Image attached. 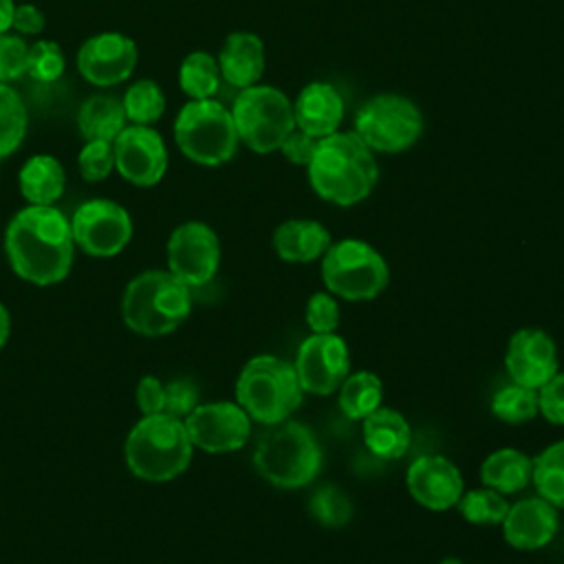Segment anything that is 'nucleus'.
I'll list each match as a JSON object with an SVG mask.
<instances>
[{"label":"nucleus","mask_w":564,"mask_h":564,"mask_svg":"<svg viewBox=\"0 0 564 564\" xmlns=\"http://www.w3.org/2000/svg\"><path fill=\"white\" fill-rule=\"evenodd\" d=\"M4 251L11 269L26 282H62L75 256L70 218L55 205H26L7 225Z\"/></svg>","instance_id":"f257e3e1"},{"label":"nucleus","mask_w":564,"mask_h":564,"mask_svg":"<svg viewBox=\"0 0 564 564\" xmlns=\"http://www.w3.org/2000/svg\"><path fill=\"white\" fill-rule=\"evenodd\" d=\"M306 174L322 200L352 207L372 194L379 181V163L352 130H339L317 141Z\"/></svg>","instance_id":"f03ea898"},{"label":"nucleus","mask_w":564,"mask_h":564,"mask_svg":"<svg viewBox=\"0 0 564 564\" xmlns=\"http://www.w3.org/2000/svg\"><path fill=\"white\" fill-rule=\"evenodd\" d=\"M194 445L183 419L165 412L141 416L126 438L130 471L148 482H165L181 476L192 460Z\"/></svg>","instance_id":"7ed1b4c3"},{"label":"nucleus","mask_w":564,"mask_h":564,"mask_svg":"<svg viewBox=\"0 0 564 564\" xmlns=\"http://www.w3.org/2000/svg\"><path fill=\"white\" fill-rule=\"evenodd\" d=\"M253 467L273 487L300 489L317 478L322 469V447L311 427L286 419L267 425L260 434Z\"/></svg>","instance_id":"20e7f679"},{"label":"nucleus","mask_w":564,"mask_h":564,"mask_svg":"<svg viewBox=\"0 0 564 564\" xmlns=\"http://www.w3.org/2000/svg\"><path fill=\"white\" fill-rule=\"evenodd\" d=\"M192 311V289L174 273L150 269L126 286L121 317L126 326L145 337L167 335L178 328Z\"/></svg>","instance_id":"39448f33"},{"label":"nucleus","mask_w":564,"mask_h":564,"mask_svg":"<svg viewBox=\"0 0 564 564\" xmlns=\"http://www.w3.org/2000/svg\"><path fill=\"white\" fill-rule=\"evenodd\" d=\"M304 390L300 386L293 361L275 355L251 357L236 379V403L251 421L275 425L302 405Z\"/></svg>","instance_id":"423d86ee"},{"label":"nucleus","mask_w":564,"mask_h":564,"mask_svg":"<svg viewBox=\"0 0 564 564\" xmlns=\"http://www.w3.org/2000/svg\"><path fill=\"white\" fill-rule=\"evenodd\" d=\"M172 132L181 154L205 167L229 163L240 145L231 110L218 99H189L183 104Z\"/></svg>","instance_id":"0eeeda50"},{"label":"nucleus","mask_w":564,"mask_h":564,"mask_svg":"<svg viewBox=\"0 0 564 564\" xmlns=\"http://www.w3.org/2000/svg\"><path fill=\"white\" fill-rule=\"evenodd\" d=\"M229 110L240 143L256 154L278 152L289 132L295 130L293 99L271 84L238 90Z\"/></svg>","instance_id":"6e6552de"},{"label":"nucleus","mask_w":564,"mask_h":564,"mask_svg":"<svg viewBox=\"0 0 564 564\" xmlns=\"http://www.w3.org/2000/svg\"><path fill=\"white\" fill-rule=\"evenodd\" d=\"M322 282L335 297L366 302L386 291L390 269L386 258L370 242L344 238L330 242L322 256Z\"/></svg>","instance_id":"1a4fd4ad"},{"label":"nucleus","mask_w":564,"mask_h":564,"mask_svg":"<svg viewBox=\"0 0 564 564\" xmlns=\"http://www.w3.org/2000/svg\"><path fill=\"white\" fill-rule=\"evenodd\" d=\"M425 128L421 108L405 95L379 93L361 104L352 132L375 154H399L416 145Z\"/></svg>","instance_id":"9d476101"},{"label":"nucleus","mask_w":564,"mask_h":564,"mask_svg":"<svg viewBox=\"0 0 564 564\" xmlns=\"http://www.w3.org/2000/svg\"><path fill=\"white\" fill-rule=\"evenodd\" d=\"M75 245L95 258H112L132 238V218L128 209L108 198L82 203L70 218Z\"/></svg>","instance_id":"9b49d317"},{"label":"nucleus","mask_w":564,"mask_h":564,"mask_svg":"<svg viewBox=\"0 0 564 564\" xmlns=\"http://www.w3.org/2000/svg\"><path fill=\"white\" fill-rule=\"evenodd\" d=\"M220 267V240L200 220L178 225L167 240V271L189 289L207 284Z\"/></svg>","instance_id":"f8f14e48"},{"label":"nucleus","mask_w":564,"mask_h":564,"mask_svg":"<svg viewBox=\"0 0 564 564\" xmlns=\"http://www.w3.org/2000/svg\"><path fill=\"white\" fill-rule=\"evenodd\" d=\"M293 368L304 392L333 394L350 372L348 344L337 333H313L300 344Z\"/></svg>","instance_id":"ddd939ff"},{"label":"nucleus","mask_w":564,"mask_h":564,"mask_svg":"<svg viewBox=\"0 0 564 564\" xmlns=\"http://www.w3.org/2000/svg\"><path fill=\"white\" fill-rule=\"evenodd\" d=\"M112 148L115 170L137 187H152L167 172V145L154 126L128 123L112 141Z\"/></svg>","instance_id":"4468645a"},{"label":"nucleus","mask_w":564,"mask_h":564,"mask_svg":"<svg viewBox=\"0 0 564 564\" xmlns=\"http://www.w3.org/2000/svg\"><path fill=\"white\" fill-rule=\"evenodd\" d=\"M183 423L192 445L207 454L236 452L251 436V419L234 401L200 403L183 419Z\"/></svg>","instance_id":"2eb2a0df"},{"label":"nucleus","mask_w":564,"mask_h":564,"mask_svg":"<svg viewBox=\"0 0 564 564\" xmlns=\"http://www.w3.org/2000/svg\"><path fill=\"white\" fill-rule=\"evenodd\" d=\"M137 62V42L121 31H101L90 35L75 57L79 75L97 88L123 84L134 73Z\"/></svg>","instance_id":"dca6fc26"},{"label":"nucleus","mask_w":564,"mask_h":564,"mask_svg":"<svg viewBox=\"0 0 564 564\" xmlns=\"http://www.w3.org/2000/svg\"><path fill=\"white\" fill-rule=\"evenodd\" d=\"M405 487L412 500L430 511H447L456 507L465 491L460 469L454 460L441 454H423L414 458L405 471Z\"/></svg>","instance_id":"f3484780"},{"label":"nucleus","mask_w":564,"mask_h":564,"mask_svg":"<svg viewBox=\"0 0 564 564\" xmlns=\"http://www.w3.org/2000/svg\"><path fill=\"white\" fill-rule=\"evenodd\" d=\"M505 368L513 383L540 390L557 372L555 339L542 328H520L505 350Z\"/></svg>","instance_id":"a211bd4d"},{"label":"nucleus","mask_w":564,"mask_h":564,"mask_svg":"<svg viewBox=\"0 0 564 564\" xmlns=\"http://www.w3.org/2000/svg\"><path fill=\"white\" fill-rule=\"evenodd\" d=\"M560 527L557 509L540 496L522 498L509 505L502 520V535L518 551H538L546 546Z\"/></svg>","instance_id":"6ab92c4d"},{"label":"nucleus","mask_w":564,"mask_h":564,"mask_svg":"<svg viewBox=\"0 0 564 564\" xmlns=\"http://www.w3.org/2000/svg\"><path fill=\"white\" fill-rule=\"evenodd\" d=\"M344 97L328 82H308L293 99L295 128L308 132L315 139H324L341 130L344 123Z\"/></svg>","instance_id":"aec40b11"},{"label":"nucleus","mask_w":564,"mask_h":564,"mask_svg":"<svg viewBox=\"0 0 564 564\" xmlns=\"http://www.w3.org/2000/svg\"><path fill=\"white\" fill-rule=\"evenodd\" d=\"M216 59L225 84L238 90L249 88L262 79L267 66L264 42L253 31H231L225 37Z\"/></svg>","instance_id":"412c9836"},{"label":"nucleus","mask_w":564,"mask_h":564,"mask_svg":"<svg viewBox=\"0 0 564 564\" xmlns=\"http://www.w3.org/2000/svg\"><path fill=\"white\" fill-rule=\"evenodd\" d=\"M333 236L326 225L313 218H289L273 231L271 245L280 260L291 264H306L322 260L330 247Z\"/></svg>","instance_id":"4be33fe9"},{"label":"nucleus","mask_w":564,"mask_h":564,"mask_svg":"<svg viewBox=\"0 0 564 564\" xmlns=\"http://www.w3.org/2000/svg\"><path fill=\"white\" fill-rule=\"evenodd\" d=\"M364 445L383 460H397L408 454L412 443V427L408 419L394 410L379 405L361 421Z\"/></svg>","instance_id":"5701e85b"},{"label":"nucleus","mask_w":564,"mask_h":564,"mask_svg":"<svg viewBox=\"0 0 564 564\" xmlns=\"http://www.w3.org/2000/svg\"><path fill=\"white\" fill-rule=\"evenodd\" d=\"M18 187L29 205H53L66 189V170L53 154H33L18 172Z\"/></svg>","instance_id":"b1692460"},{"label":"nucleus","mask_w":564,"mask_h":564,"mask_svg":"<svg viewBox=\"0 0 564 564\" xmlns=\"http://www.w3.org/2000/svg\"><path fill=\"white\" fill-rule=\"evenodd\" d=\"M478 476L480 485L496 489L502 496L516 494L531 482L533 458L516 447H500L482 460Z\"/></svg>","instance_id":"393cba45"},{"label":"nucleus","mask_w":564,"mask_h":564,"mask_svg":"<svg viewBox=\"0 0 564 564\" xmlns=\"http://www.w3.org/2000/svg\"><path fill=\"white\" fill-rule=\"evenodd\" d=\"M126 126L123 104L112 95H93L77 110V130L84 141H115Z\"/></svg>","instance_id":"a878e982"},{"label":"nucleus","mask_w":564,"mask_h":564,"mask_svg":"<svg viewBox=\"0 0 564 564\" xmlns=\"http://www.w3.org/2000/svg\"><path fill=\"white\" fill-rule=\"evenodd\" d=\"M381 401L383 383L379 375L370 370L348 372V377L337 388V405L352 421H364L381 405Z\"/></svg>","instance_id":"bb28decb"},{"label":"nucleus","mask_w":564,"mask_h":564,"mask_svg":"<svg viewBox=\"0 0 564 564\" xmlns=\"http://www.w3.org/2000/svg\"><path fill=\"white\" fill-rule=\"evenodd\" d=\"M220 68L216 55L192 51L178 66V86L189 99H214L220 88Z\"/></svg>","instance_id":"cd10ccee"},{"label":"nucleus","mask_w":564,"mask_h":564,"mask_svg":"<svg viewBox=\"0 0 564 564\" xmlns=\"http://www.w3.org/2000/svg\"><path fill=\"white\" fill-rule=\"evenodd\" d=\"M531 482L540 498L564 509V438L551 443L533 458Z\"/></svg>","instance_id":"c85d7f7f"},{"label":"nucleus","mask_w":564,"mask_h":564,"mask_svg":"<svg viewBox=\"0 0 564 564\" xmlns=\"http://www.w3.org/2000/svg\"><path fill=\"white\" fill-rule=\"evenodd\" d=\"M121 104L128 123L152 126L163 117L167 99L161 84L154 79H137L126 88Z\"/></svg>","instance_id":"c756f323"},{"label":"nucleus","mask_w":564,"mask_h":564,"mask_svg":"<svg viewBox=\"0 0 564 564\" xmlns=\"http://www.w3.org/2000/svg\"><path fill=\"white\" fill-rule=\"evenodd\" d=\"M26 126L29 115L20 93L9 84H0V161L22 145Z\"/></svg>","instance_id":"7c9ffc66"},{"label":"nucleus","mask_w":564,"mask_h":564,"mask_svg":"<svg viewBox=\"0 0 564 564\" xmlns=\"http://www.w3.org/2000/svg\"><path fill=\"white\" fill-rule=\"evenodd\" d=\"M538 390L509 381L491 397V414L509 425H522L538 416Z\"/></svg>","instance_id":"2f4dec72"},{"label":"nucleus","mask_w":564,"mask_h":564,"mask_svg":"<svg viewBox=\"0 0 564 564\" xmlns=\"http://www.w3.org/2000/svg\"><path fill=\"white\" fill-rule=\"evenodd\" d=\"M456 509L469 524L496 527V524H502L509 511V502L500 491L482 485V487L463 491L460 500L456 502Z\"/></svg>","instance_id":"473e14b6"},{"label":"nucleus","mask_w":564,"mask_h":564,"mask_svg":"<svg viewBox=\"0 0 564 564\" xmlns=\"http://www.w3.org/2000/svg\"><path fill=\"white\" fill-rule=\"evenodd\" d=\"M311 516L330 529L344 527L352 518V502L346 491H341L337 485H322L313 491L308 500Z\"/></svg>","instance_id":"72a5a7b5"},{"label":"nucleus","mask_w":564,"mask_h":564,"mask_svg":"<svg viewBox=\"0 0 564 564\" xmlns=\"http://www.w3.org/2000/svg\"><path fill=\"white\" fill-rule=\"evenodd\" d=\"M64 70H66V55L57 42L40 37L33 44H29L26 75L33 82L53 84L64 75Z\"/></svg>","instance_id":"f704fd0d"},{"label":"nucleus","mask_w":564,"mask_h":564,"mask_svg":"<svg viewBox=\"0 0 564 564\" xmlns=\"http://www.w3.org/2000/svg\"><path fill=\"white\" fill-rule=\"evenodd\" d=\"M77 167L84 181L99 183L115 172V148L112 141L93 139L86 141L77 154Z\"/></svg>","instance_id":"c9c22d12"},{"label":"nucleus","mask_w":564,"mask_h":564,"mask_svg":"<svg viewBox=\"0 0 564 564\" xmlns=\"http://www.w3.org/2000/svg\"><path fill=\"white\" fill-rule=\"evenodd\" d=\"M29 42L18 33H0V84H11L26 75Z\"/></svg>","instance_id":"e433bc0d"},{"label":"nucleus","mask_w":564,"mask_h":564,"mask_svg":"<svg viewBox=\"0 0 564 564\" xmlns=\"http://www.w3.org/2000/svg\"><path fill=\"white\" fill-rule=\"evenodd\" d=\"M304 319L313 333H337L341 315L335 295L328 291L313 293L306 302Z\"/></svg>","instance_id":"4c0bfd02"},{"label":"nucleus","mask_w":564,"mask_h":564,"mask_svg":"<svg viewBox=\"0 0 564 564\" xmlns=\"http://www.w3.org/2000/svg\"><path fill=\"white\" fill-rule=\"evenodd\" d=\"M538 410L549 423L564 425V372L557 370L538 390Z\"/></svg>","instance_id":"58836bf2"},{"label":"nucleus","mask_w":564,"mask_h":564,"mask_svg":"<svg viewBox=\"0 0 564 564\" xmlns=\"http://www.w3.org/2000/svg\"><path fill=\"white\" fill-rule=\"evenodd\" d=\"M198 405V388L189 379H174L165 386L163 412L176 419H185Z\"/></svg>","instance_id":"ea45409f"},{"label":"nucleus","mask_w":564,"mask_h":564,"mask_svg":"<svg viewBox=\"0 0 564 564\" xmlns=\"http://www.w3.org/2000/svg\"><path fill=\"white\" fill-rule=\"evenodd\" d=\"M317 141H319V139H315V137H311L308 132L295 128V130H291L289 137L282 141V145L278 148V152H280L289 163L306 167V165L311 163L315 150H317Z\"/></svg>","instance_id":"a19ab883"},{"label":"nucleus","mask_w":564,"mask_h":564,"mask_svg":"<svg viewBox=\"0 0 564 564\" xmlns=\"http://www.w3.org/2000/svg\"><path fill=\"white\" fill-rule=\"evenodd\" d=\"M137 405L143 416L161 414L165 408V383L152 375L141 377L137 383Z\"/></svg>","instance_id":"79ce46f5"},{"label":"nucleus","mask_w":564,"mask_h":564,"mask_svg":"<svg viewBox=\"0 0 564 564\" xmlns=\"http://www.w3.org/2000/svg\"><path fill=\"white\" fill-rule=\"evenodd\" d=\"M46 29V15L42 13L40 7L31 4V2H22V4H15V11H13V22H11V31L22 35V37H29V35H40L42 31Z\"/></svg>","instance_id":"37998d69"},{"label":"nucleus","mask_w":564,"mask_h":564,"mask_svg":"<svg viewBox=\"0 0 564 564\" xmlns=\"http://www.w3.org/2000/svg\"><path fill=\"white\" fill-rule=\"evenodd\" d=\"M13 11H15V0H0V33L11 31Z\"/></svg>","instance_id":"c03bdc74"},{"label":"nucleus","mask_w":564,"mask_h":564,"mask_svg":"<svg viewBox=\"0 0 564 564\" xmlns=\"http://www.w3.org/2000/svg\"><path fill=\"white\" fill-rule=\"evenodd\" d=\"M9 333H11V317H9L7 306L0 302V350L9 339Z\"/></svg>","instance_id":"a18cd8bd"},{"label":"nucleus","mask_w":564,"mask_h":564,"mask_svg":"<svg viewBox=\"0 0 564 564\" xmlns=\"http://www.w3.org/2000/svg\"><path fill=\"white\" fill-rule=\"evenodd\" d=\"M438 564H465L460 557H454V555H447V557H443Z\"/></svg>","instance_id":"49530a36"}]
</instances>
